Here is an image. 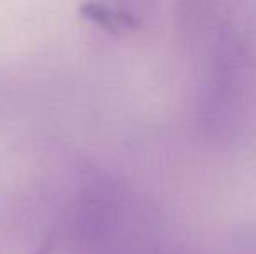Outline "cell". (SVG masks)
Returning a JSON list of instances; mask_svg holds the SVG:
<instances>
[{"instance_id": "6da1fadb", "label": "cell", "mask_w": 256, "mask_h": 254, "mask_svg": "<svg viewBox=\"0 0 256 254\" xmlns=\"http://www.w3.org/2000/svg\"><path fill=\"white\" fill-rule=\"evenodd\" d=\"M197 73V119L226 136L246 122L256 94V3H186Z\"/></svg>"}, {"instance_id": "7a4b0ae2", "label": "cell", "mask_w": 256, "mask_h": 254, "mask_svg": "<svg viewBox=\"0 0 256 254\" xmlns=\"http://www.w3.org/2000/svg\"><path fill=\"white\" fill-rule=\"evenodd\" d=\"M80 230L91 254H134L143 213L132 188L117 176L96 178L80 204Z\"/></svg>"}, {"instance_id": "3957f363", "label": "cell", "mask_w": 256, "mask_h": 254, "mask_svg": "<svg viewBox=\"0 0 256 254\" xmlns=\"http://www.w3.org/2000/svg\"><path fill=\"white\" fill-rule=\"evenodd\" d=\"M145 3L132 2H84L78 10L91 23L110 33L138 31L145 23Z\"/></svg>"}, {"instance_id": "277c9868", "label": "cell", "mask_w": 256, "mask_h": 254, "mask_svg": "<svg viewBox=\"0 0 256 254\" xmlns=\"http://www.w3.org/2000/svg\"><path fill=\"white\" fill-rule=\"evenodd\" d=\"M150 254H180L176 249H171V248H157V249H154Z\"/></svg>"}]
</instances>
